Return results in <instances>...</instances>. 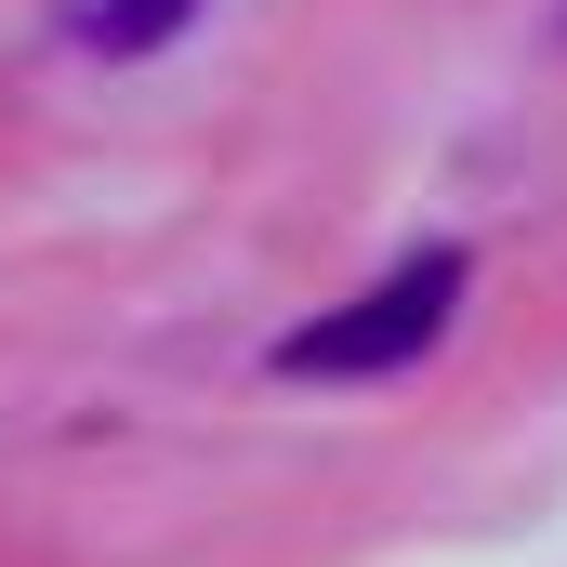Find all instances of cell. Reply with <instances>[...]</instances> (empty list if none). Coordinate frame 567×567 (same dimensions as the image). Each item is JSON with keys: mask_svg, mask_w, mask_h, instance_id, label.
<instances>
[{"mask_svg": "<svg viewBox=\"0 0 567 567\" xmlns=\"http://www.w3.org/2000/svg\"><path fill=\"white\" fill-rule=\"evenodd\" d=\"M449 303H462V251H410L383 290L303 317V330L278 343V370H290V383H383V370H410L435 330H449Z\"/></svg>", "mask_w": 567, "mask_h": 567, "instance_id": "6da1fadb", "label": "cell"}, {"mask_svg": "<svg viewBox=\"0 0 567 567\" xmlns=\"http://www.w3.org/2000/svg\"><path fill=\"white\" fill-rule=\"evenodd\" d=\"M185 13H198V0H93V13H80V40H93V53H158Z\"/></svg>", "mask_w": 567, "mask_h": 567, "instance_id": "7a4b0ae2", "label": "cell"}]
</instances>
